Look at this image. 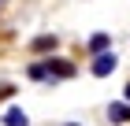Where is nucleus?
<instances>
[{
  "label": "nucleus",
  "instance_id": "obj_1",
  "mask_svg": "<svg viewBox=\"0 0 130 126\" xmlns=\"http://www.w3.org/2000/svg\"><path fill=\"white\" fill-rule=\"evenodd\" d=\"M41 82H63V78H74V63L67 59H41Z\"/></svg>",
  "mask_w": 130,
  "mask_h": 126
},
{
  "label": "nucleus",
  "instance_id": "obj_2",
  "mask_svg": "<svg viewBox=\"0 0 130 126\" xmlns=\"http://www.w3.org/2000/svg\"><path fill=\"white\" fill-rule=\"evenodd\" d=\"M119 67V59H115V52H97V56H93V78H108L111 70Z\"/></svg>",
  "mask_w": 130,
  "mask_h": 126
},
{
  "label": "nucleus",
  "instance_id": "obj_3",
  "mask_svg": "<svg viewBox=\"0 0 130 126\" xmlns=\"http://www.w3.org/2000/svg\"><path fill=\"white\" fill-rule=\"evenodd\" d=\"M108 119H111L115 126H126V122H130V104H126V100L111 104V107H108Z\"/></svg>",
  "mask_w": 130,
  "mask_h": 126
},
{
  "label": "nucleus",
  "instance_id": "obj_4",
  "mask_svg": "<svg viewBox=\"0 0 130 126\" xmlns=\"http://www.w3.org/2000/svg\"><path fill=\"white\" fill-rule=\"evenodd\" d=\"M0 122H4V126H30V115H26L22 107H8Z\"/></svg>",
  "mask_w": 130,
  "mask_h": 126
},
{
  "label": "nucleus",
  "instance_id": "obj_5",
  "mask_svg": "<svg viewBox=\"0 0 130 126\" xmlns=\"http://www.w3.org/2000/svg\"><path fill=\"white\" fill-rule=\"evenodd\" d=\"M56 45H60V41L52 37V33H41V37L30 41V52H37V56H41V52H56Z\"/></svg>",
  "mask_w": 130,
  "mask_h": 126
},
{
  "label": "nucleus",
  "instance_id": "obj_6",
  "mask_svg": "<svg viewBox=\"0 0 130 126\" xmlns=\"http://www.w3.org/2000/svg\"><path fill=\"white\" fill-rule=\"evenodd\" d=\"M111 48V37H108V33H93V37H89V52H93V56H97V52H108Z\"/></svg>",
  "mask_w": 130,
  "mask_h": 126
},
{
  "label": "nucleus",
  "instance_id": "obj_7",
  "mask_svg": "<svg viewBox=\"0 0 130 126\" xmlns=\"http://www.w3.org/2000/svg\"><path fill=\"white\" fill-rule=\"evenodd\" d=\"M11 93H15V89H11V85H0V100H8Z\"/></svg>",
  "mask_w": 130,
  "mask_h": 126
},
{
  "label": "nucleus",
  "instance_id": "obj_8",
  "mask_svg": "<svg viewBox=\"0 0 130 126\" xmlns=\"http://www.w3.org/2000/svg\"><path fill=\"white\" fill-rule=\"evenodd\" d=\"M123 97H126V104H130V82H126V93H123Z\"/></svg>",
  "mask_w": 130,
  "mask_h": 126
},
{
  "label": "nucleus",
  "instance_id": "obj_9",
  "mask_svg": "<svg viewBox=\"0 0 130 126\" xmlns=\"http://www.w3.org/2000/svg\"><path fill=\"white\" fill-rule=\"evenodd\" d=\"M67 126H74V122H67Z\"/></svg>",
  "mask_w": 130,
  "mask_h": 126
}]
</instances>
